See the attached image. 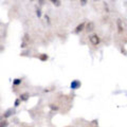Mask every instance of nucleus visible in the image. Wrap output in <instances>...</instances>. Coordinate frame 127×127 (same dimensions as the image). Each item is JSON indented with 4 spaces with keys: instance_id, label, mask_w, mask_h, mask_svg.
<instances>
[{
    "instance_id": "obj_1",
    "label": "nucleus",
    "mask_w": 127,
    "mask_h": 127,
    "mask_svg": "<svg viewBox=\"0 0 127 127\" xmlns=\"http://www.w3.org/2000/svg\"><path fill=\"white\" fill-rule=\"evenodd\" d=\"M89 41L91 42V45L97 46L98 43L101 42V38H100V36H98L97 34H92V35H90L89 36Z\"/></svg>"
},
{
    "instance_id": "obj_2",
    "label": "nucleus",
    "mask_w": 127,
    "mask_h": 127,
    "mask_svg": "<svg viewBox=\"0 0 127 127\" xmlns=\"http://www.w3.org/2000/svg\"><path fill=\"white\" fill-rule=\"evenodd\" d=\"M84 30H86V32H88V33L94 31V23L92 21H89V22L85 23V29Z\"/></svg>"
},
{
    "instance_id": "obj_3",
    "label": "nucleus",
    "mask_w": 127,
    "mask_h": 127,
    "mask_svg": "<svg viewBox=\"0 0 127 127\" xmlns=\"http://www.w3.org/2000/svg\"><path fill=\"white\" fill-rule=\"evenodd\" d=\"M85 23L86 22H81V23H79V25L74 29V34H79L82 31H84V29H85Z\"/></svg>"
},
{
    "instance_id": "obj_4",
    "label": "nucleus",
    "mask_w": 127,
    "mask_h": 127,
    "mask_svg": "<svg viewBox=\"0 0 127 127\" xmlns=\"http://www.w3.org/2000/svg\"><path fill=\"white\" fill-rule=\"evenodd\" d=\"M71 89H73V90H76L78 89L79 87L82 86V83L79 82V81H72V83H71Z\"/></svg>"
},
{
    "instance_id": "obj_5",
    "label": "nucleus",
    "mask_w": 127,
    "mask_h": 127,
    "mask_svg": "<svg viewBox=\"0 0 127 127\" xmlns=\"http://www.w3.org/2000/svg\"><path fill=\"white\" fill-rule=\"evenodd\" d=\"M29 97H30V94L26 92V93L20 94V97H19V100H20V101H23V102H26V101L29 100Z\"/></svg>"
},
{
    "instance_id": "obj_6",
    "label": "nucleus",
    "mask_w": 127,
    "mask_h": 127,
    "mask_svg": "<svg viewBox=\"0 0 127 127\" xmlns=\"http://www.w3.org/2000/svg\"><path fill=\"white\" fill-rule=\"evenodd\" d=\"M13 112H14V110H13V109H12V108H11V109H7V110L5 111V112H4V113H3V116H2V117H3V118H4V119H6V118H9V117H11V116H12V114H13Z\"/></svg>"
},
{
    "instance_id": "obj_7",
    "label": "nucleus",
    "mask_w": 127,
    "mask_h": 127,
    "mask_svg": "<svg viewBox=\"0 0 127 127\" xmlns=\"http://www.w3.org/2000/svg\"><path fill=\"white\" fill-rule=\"evenodd\" d=\"M117 23H118V29H119V32H122L124 31V29H123V26H122V20L121 19H118V21H117Z\"/></svg>"
},
{
    "instance_id": "obj_8",
    "label": "nucleus",
    "mask_w": 127,
    "mask_h": 127,
    "mask_svg": "<svg viewBox=\"0 0 127 127\" xmlns=\"http://www.w3.org/2000/svg\"><path fill=\"white\" fill-rule=\"evenodd\" d=\"M39 59H40L41 62H47L48 59H49V56H48L47 54L43 53V54H40V55H39Z\"/></svg>"
},
{
    "instance_id": "obj_9",
    "label": "nucleus",
    "mask_w": 127,
    "mask_h": 127,
    "mask_svg": "<svg viewBox=\"0 0 127 127\" xmlns=\"http://www.w3.org/2000/svg\"><path fill=\"white\" fill-rule=\"evenodd\" d=\"M21 82H22L21 78H15L14 81H13V85H14V86H18V85L21 84Z\"/></svg>"
},
{
    "instance_id": "obj_10",
    "label": "nucleus",
    "mask_w": 127,
    "mask_h": 127,
    "mask_svg": "<svg viewBox=\"0 0 127 127\" xmlns=\"http://www.w3.org/2000/svg\"><path fill=\"white\" fill-rule=\"evenodd\" d=\"M7 126H9V121L3 120L0 122V127H7Z\"/></svg>"
},
{
    "instance_id": "obj_11",
    "label": "nucleus",
    "mask_w": 127,
    "mask_h": 127,
    "mask_svg": "<svg viewBox=\"0 0 127 127\" xmlns=\"http://www.w3.org/2000/svg\"><path fill=\"white\" fill-rule=\"evenodd\" d=\"M50 2H52L54 5H56V6H59L61 5V1H58V0H49Z\"/></svg>"
},
{
    "instance_id": "obj_12",
    "label": "nucleus",
    "mask_w": 127,
    "mask_h": 127,
    "mask_svg": "<svg viewBox=\"0 0 127 127\" xmlns=\"http://www.w3.org/2000/svg\"><path fill=\"white\" fill-rule=\"evenodd\" d=\"M36 15H37V17L39 18V17H41V11H40V9H36Z\"/></svg>"
},
{
    "instance_id": "obj_13",
    "label": "nucleus",
    "mask_w": 127,
    "mask_h": 127,
    "mask_svg": "<svg viewBox=\"0 0 127 127\" xmlns=\"http://www.w3.org/2000/svg\"><path fill=\"white\" fill-rule=\"evenodd\" d=\"M19 104H20V100H19V98H17V100L15 101L14 106H15V107H17V106H19Z\"/></svg>"
},
{
    "instance_id": "obj_14",
    "label": "nucleus",
    "mask_w": 127,
    "mask_h": 127,
    "mask_svg": "<svg viewBox=\"0 0 127 127\" xmlns=\"http://www.w3.org/2000/svg\"><path fill=\"white\" fill-rule=\"evenodd\" d=\"M87 1H88V0H81V5H86L87 4Z\"/></svg>"
},
{
    "instance_id": "obj_15",
    "label": "nucleus",
    "mask_w": 127,
    "mask_h": 127,
    "mask_svg": "<svg viewBox=\"0 0 127 127\" xmlns=\"http://www.w3.org/2000/svg\"><path fill=\"white\" fill-rule=\"evenodd\" d=\"M50 108L52 109V110H57V109H58V107H57V106H55V105H50Z\"/></svg>"
},
{
    "instance_id": "obj_16",
    "label": "nucleus",
    "mask_w": 127,
    "mask_h": 127,
    "mask_svg": "<svg viewBox=\"0 0 127 127\" xmlns=\"http://www.w3.org/2000/svg\"><path fill=\"white\" fill-rule=\"evenodd\" d=\"M45 1H46V0H38V3L40 5H43V4H45Z\"/></svg>"
},
{
    "instance_id": "obj_17",
    "label": "nucleus",
    "mask_w": 127,
    "mask_h": 127,
    "mask_svg": "<svg viewBox=\"0 0 127 127\" xmlns=\"http://www.w3.org/2000/svg\"><path fill=\"white\" fill-rule=\"evenodd\" d=\"M45 18H46V20H47L48 22H49V20H50V18H49V16H48V15H46V16H45Z\"/></svg>"
},
{
    "instance_id": "obj_18",
    "label": "nucleus",
    "mask_w": 127,
    "mask_h": 127,
    "mask_svg": "<svg viewBox=\"0 0 127 127\" xmlns=\"http://www.w3.org/2000/svg\"><path fill=\"white\" fill-rule=\"evenodd\" d=\"M94 1H98V0H94Z\"/></svg>"
},
{
    "instance_id": "obj_19",
    "label": "nucleus",
    "mask_w": 127,
    "mask_h": 127,
    "mask_svg": "<svg viewBox=\"0 0 127 127\" xmlns=\"http://www.w3.org/2000/svg\"><path fill=\"white\" fill-rule=\"evenodd\" d=\"M71 1H74V0H71Z\"/></svg>"
},
{
    "instance_id": "obj_20",
    "label": "nucleus",
    "mask_w": 127,
    "mask_h": 127,
    "mask_svg": "<svg viewBox=\"0 0 127 127\" xmlns=\"http://www.w3.org/2000/svg\"><path fill=\"white\" fill-rule=\"evenodd\" d=\"M113 1H117V0H113Z\"/></svg>"
},
{
    "instance_id": "obj_21",
    "label": "nucleus",
    "mask_w": 127,
    "mask_h": 127,
    "mask_svg": "<svg viewBox=\"0 0 127 127\" xmlns=\"http://www.w3.org/2000/svg\"><path fill=\"white\" fill-rule=\"evenodd\" d=\"M58 1H61V0H58Z\"/></svg>"
},
{
    "instance_id": "obj_22",
    "label": "nucleus",
    "mask_w": 127,
    "mask_h": 127,
    "mask_svg": "<svg viewBox=\"0 0 127 127\" xmlns=\"http://www.w3.org/2000/svg\"><path fill=\"white\" fill-rule=\"evenodd\" d=\"M31 1H32V0H31Z\"/></svg>"
}]
</instances>
